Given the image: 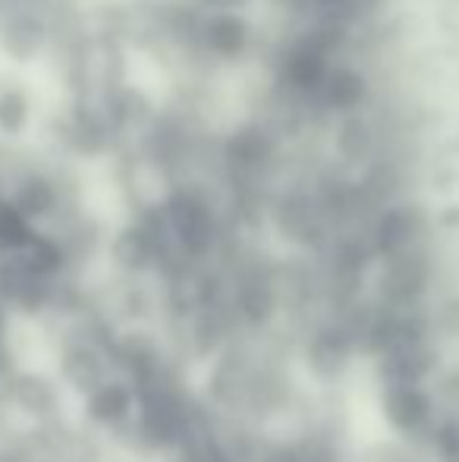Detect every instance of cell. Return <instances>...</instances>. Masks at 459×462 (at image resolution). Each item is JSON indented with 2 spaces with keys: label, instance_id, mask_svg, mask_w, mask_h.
Masks as SVG:
<instances>
[{
  "label": "cell",
  "instance_id": "cell-1",
  "mask_svg": "<svg viewBox=\"0 0 459 462\" xmlns=\"http://www.w3.org/2000/svg\"><path fill=\"white\" fill-rule=\"evenodd\" d=\"M296 374L312 393H337L362 368L355 324L346 311H318L289 334Z\"/></svg>",
  "mask_w": 459,
  "mask_h": 462
},
{
  "label": "cell",
  "instance_id": "cell-2",
  "mask_svg": "<svg viewBox=\"0 0 459 462\" xmlns=\"http://www.w3.org/2000/svg\"><path fill=\"white\" fill-rule=\"evenodd\" d=\"M158 220L170 239L173 252L186 264H221L224 224L215 201L192 186L164 192L158 201Z\"/></svg>",
  "mask_w": 459,
  "mask_h": 462
},
{
  "label": "cell",
  "instance_id": "cell-3",
  "mask_svg": "<svg viewBox=\"0 0 459 462\" xmlns=\"http://www.w3.org/2000/svg\"><path fill=\"white\" fill-rule=\"evenodd\" d=\"M368 299L390 311L431 309L437 299V262L431 255V245L374 264Z\"/></svg>",
  "mask_w": 459,
  "mask_h": 462
},
{
  "label": "cell",
  "instance_id": "cell-4",
  "mask_svg": "<svg viewBox=\"0 0 459 462\" xmlns=\"http://www.w3.org/2000/svg\"><path fill=\"white\" fill-rule=\"evenodd\" d=\"M374 412L387 438L409 450L422 453L431 428L441 419L435 393L428 383H387L374 387Z\"/></svg>",
  "mask_w": 459,
  "mask_h": 462
},
{
  "label": "cell",
  "instance_id": "cell-5",
  "mask_svg": "<svg viewBox=\"0 0 459 462\" xmlns=\"http://www.w3.org/2000/svg\"><path fill=\"white\" fill-rule=\"evenodd\" d=\"M431 236V217L416 201H387L372 214L365 226V239L372 245L374 258L403 255V252L425 249Z\"/></svg>",
  "mask_w": 459,
  "mask_h": 462
},
{
  "label": "cell",
  "instance_id": "cell-6",
  "mask_svg": "<svg viewBox=\"0 0 459 462\" xmlns=\"http://www.w3.org/2000/svg\"><path fill=\"white\" fill-rule=\"evenodd\" d=\"M82 421H86L92 431H101L107 438H120L135 419V409H139V393H135L133 381L123 374L107 377L105 383L86 393L79 400Z\"/></svg>",
  "mask_w": 459,
  "mask_h": 462
},
{
  "label": "cell",
  "instance_id": "cell-7",
  "mask_svg": "<svg viewBox=\"0 0 459 462\" xmlns=\"http://www.w3.org/2000/svg\"><path fill=\"white\" fill-rule=\"evenodd\" d=\"M447 359V349L441 343H425V346H399L384 353L381 359L368 362L365 371L374 387L387 383H428L435 381L437 368Z\"/></svg>",
  "mask_w": 459,
  "mask_h": 462
},
{
  "label": "cell",
  "instance_id": "cell-8",
  "mask_svg": "<svg viewBox=\"0 0 459 462\" xmlns=\"http://www.w3.org/2000/svg\"><path fill=\"white\" fill-rule=\"evenodd\" d=\"M6 402L32 421H54L63 409V387L41 371H10L4 377Z\"/></svg>",
  "mask_w": 459,
  "mask_h": 462
},
{
  "label": "cell",
  "instance_id": "cell-9",
  "mask_svg": "<svg viewBox=\"0 0 459 462\" xmlns=\"http://www.w3.org/2000/svg\"><path fill=\"white\" fill-rule=\"evenodd\" d=\"M50 42V23L44 10L19 6L0 23V51L13 63H32Z\"/></svg>",
  "mask_w": 459,
  "mask_h": 462
},
{
  "label": "cell",
  "instance_id": "cell-10",
  "mask_svg": "<svg viewBox=\"0 0 459 462\" xmlns=\"http://www.w3.org/2000/svg\"><path fill=\"white\" fill-rule=\"evenodd\" d=\"M4 199L35 226L41 224V220L54 217L63 205L60 186L41 171H23L4 192Z\"/></svg>",
  "mask_w": 459,
  "mask_h": 462
},
{
  "label": "cell",
  "instance_id": "cell-11",
  "mask_svg": "<svg viewBox=\"0 0 459 462\" xmlns=\"http://www.w3.org/2000/svg\"><path fill=\"white\" fill-rule=\"evenodd\" d=\"M271 152H274V145H271L268 133L258 129V126H245L227 139L224 158H227L233 180H239V183H252V180H258V173L268 171Z\"/></svg>",
  "mask_w": 459,
  "mask_h": 462
},
{
  "label": "cell",
  "instance_id": "cell-12",
  "mask_svg": "<svg viewBox=\"0 0 459 462\" xmlns=\"http://www.w3.org/2000/svg\"><path fill=\"white\" fill-rule=\"evenodd\" d=\"M249 38L252 29L239 13H208L205 19H198L196 42L221 60H233L243 54L249 48Z\"/></svg>",
  "mask_w": 459,
  "mask_h": 462
},
{
  "label": "cell",
  "instance_id": "cell-13",
  "mask_svg": "<svg viewBox=\"0 0 459 462\" xmlns=\"http://www.w3.org/2000/svg\"><path fill=\"white\" fill-rule=\"evenodd\" d=\"M315 97L325 110H337V114H355L368 97V79L355 67H331L321 86L315 88Z\"/></svg>",
  "mask_w": 459,
  "mask_h": 462
},
{
  "label": "cell",
  "instance_id": "cell-14",
  "mask_svg": "<svg viewBox=\"0 0 459 462\" xmlns=\"http://www.w3.org/2000/svg\"><path fill=\"white\" fill-rule=\"evenodd\" d=\"M337 152L346 164L353 167H372V158L378 152V135L372 123L359 114H349L337 126Z\"/></svg>",
  "mask_w": 459,
  "mask_h": 462
},
{
  "label": "cell",
  "instance_id": "cell-15",
  "mask_svg": "<svg viewBox=\"0 0 459 462\" xmlns=\"http://www.w3.org/2000/svg\"><path fill=\"white\" fill-rule=\"evenodd\" d=\"M245 462H302L296 431H258Z\"/></svg>",
  "mask_w": 459,
  "mask_h": 462
},
{
  "label": "cell",
  "instance_id": "cell-16",
  "mask_svg": "<svg viewBox=\"0 0 459 462\" xmlns=\"http://www.w3.org/2000/svg\"><path fill=\"white\" fill-rule=\"evenodd\" d=\"M428 462H459V412H441L422 447Z\"/></svg>",
  "mask_w": 459,
  "mask_h": 462
},
{
  "label": "cell",
  "instance_id": "cell-17",
  "mask_svg": "<svg viewBox=\"0 0 459 462\" xmlns=\"http://www.w3.org/2000/svg\"><path fill=\"white\" fill-rule=\"evenodd\" d=\"M32 120V101L29 92L19 86L0 88V133L4 135H23Z\"/></svg>",
  "mask_w": 459,
  "mask_h": 462
},
{
  "label": "cell",
  "instance_id": "cell-18",
  "mask_svg": "<svg viewBox=\"0 0 459 462\" xmlns=\"http://www.w3.org/2000/svg\"><path fill=\"white\" fill-rule=\"evenodd\" d=\"M431 393H435L441 412H459V356L447 353L444 365L431 381Z\"/></svg>",
  "mask_w": 459,
  "mask_h": 462
},
{
  "label": "cell",
  "instance_id": "cell-19",
  "mask_svg": "<svg viewBox=\"0 0 459 462\" xmlns=\"http://www.w3.org/2000/svg\"><path fill=\"white\" fill-rule=\"evenodd\" d=\"M205 6H208L211 13H239L245 4H252V0H202Z\"/></svg>",
  "mask_w": 459,
  "mask_h": 462
},
{
  "label": "cell",
  "instance_id": "cell-20",
  "mask_svg": "<svg viewBox=\"0 0 459 462\" xmlns=\"http://www.w3.org/2000/svg\"><path fill=\"white\" fill-rule=\"evenodd\" d=\"M13 10H19V0H0V23H4Z\"/></svg>",
  "mask_w": 459,
  "mask_h": 462
},
{
  "label": "cell",
  "instance_id": "cell-21",
  "mask_svg": "<svg viewBox=\"0 0 459 462\" xmlns=\"http://www.w3.org/2000/svg\"><path fill=\"white\" fill-rule=\"evenodd\" d=\"M44 0H19V6H32V10H41Z\"/></svg>",
  "mask_w": 459,
  "mask_h": 462
},
{
  "label": "cell",
  "instance_id": "cell-22",
  "mask_svg": "<svg viewBox=\"0 0 459 462\" xmlns=\"http://www.w3.org/2000/svg\"><path fill=\"white\" fill-rule=\"evenodd\" d=\"M409 462H428V459H425V457H422V453H416V457H412Z\"/></svg>",
  "mask_w": 459,
  "mask_h": 462
}]
</instances>
